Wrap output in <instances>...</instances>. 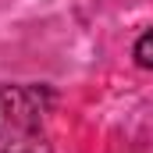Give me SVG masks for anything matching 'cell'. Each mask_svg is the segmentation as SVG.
Wrapping results in <instances>:
<instances>
[{
    "instance_id": "obj_1",
    "label": "cell",
    "mask_w": 153,
    "mask_h": 153,
    "mask_svg": "<svg viewBox=\"0 0 153 153\" xmlns=\"http://www.w3.org/2000/svg\"><path fill=\"white\" fill-rule=\"evenodd\" d=\"M132 57H135V64H139V68H153V29H146L143 36L135 39Z\"/></svg>"
}]
</instances>
